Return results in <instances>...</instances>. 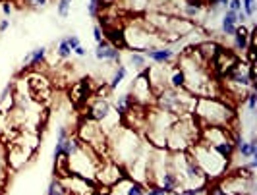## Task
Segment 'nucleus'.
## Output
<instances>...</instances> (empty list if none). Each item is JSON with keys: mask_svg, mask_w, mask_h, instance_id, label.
<instances>
[{"mask_svg": "<svg viewBox=\"0 0 257 195\" xmlns=\"http://www.w3.org/2000/svg\"><path fill=\"white\" fill-rule=\"evenodd\" d=\"M192 114L201 128L220 126L230 130L232 124H236V112L226 101H222V97H197Z\"/></svg>", "mask_w": 257, "mask_h": 195, "instance_id": "obj_1", "label": "nucleus"}, {"mask_svg": "<svg viewBox=\"0 0 257 195\" xmlns=\"http://www.w3.org/2000/svg\"><path fill=\"white\" fill-rule=\"evenodd\" d=\"M188 153L192 155L193 162L197 164V168L201 170V174L207 178V182H217L220 180L226 172H228V164L230 160H226L224 156H220L213 147L201 143L199 139L188 149Z\"/></svg>", "mask_w": 257, "mask_h": 195, "instance_id": "obj_2", "label": "nucleus"}, {"mask_svg": "<svg viewBox=\"0 0 257 195\" xmlns=\"http://www.w3.org/2000/svg\"><path fill=\"white\" fill-rule=\"evenodd\" d=\"M199 131H201V126L197 124V120L193 118V114L176 118L167 133V145H165V149H168L170 153L188 151L199 139Z\"/></svg>", "mask_w": 257, "mask_h": 195, "instance_id": "obj_3", "label": "nucleus"}, {"mask_svg": "<svg viewBox=\"0 0 257 195\" xmlns=\"http://www.w3.org/2000/svg\"><path fill=\"white\" fill-rule=\"evenodd\" d=\"M108 151H112V160L126 166L143 151L142 139L136 130L130 128H116L112 135H108Z\"/></svg>", "mask_w": 257, "mask_h": 195, "instance_id": "obj_4", "label": "nucleus"}, {"mask_svg": "<svg viewBox=\"0 0 257 195\" xmlns=\"http://www.w3.org/2000/svg\"><path fill=\"white\" fill-rule=\"evenodd\" d=\"M155 99H157L155 101L157 108H161L176 118L190 116L193 112L195 101H197V97H193L192 93H188L186 89H172V87H167L165 91L155 95Z\"/></svg>", "mask_w": 257, "mask_h": 195, "instance_id": "obj_5", "label": "nucleus"}, {"mask_svg": "<svg viewBox=\"0 0 257 195\" xmlns=\"http://www.w3.org/2000/svg\"><path fill=\"white\" fill-rule=\"evenodd\" d=\"M199 141L201 143L213 147L220 156H224L226 160H232L234 156V143H232V135L228 128H220V126H203L199 131Z\"/></svg>", "mask_w": 257, "mask_h": 195, "instance_id": "obj_6", "label": "nucleus"}, {"mask_svg": "<svg viewBox=\"0 0 257 195\" xmlns=\"http://www.w3.org/2000/svg\"><path fill=\"white\" fill-rule=\"evenodd\" d=\"M76 135L81 143L91 147L95 153H99L101 156H103V153L108 151V133L101 128V124L93 122L89 118H85V120L79 124Z\"/></svg>", "mask_w": 257, "mask_h": 195, "instance_id": "obj_7", "label": "nucleus"}, {"mask_svg": "<svg viewBox=\"0 0 257 195\" xmlns=\"http://www.w3.org/2000/svg\"><path fill=\"white\" fill-rule=\"evenodd\" d=\"M122 31H124V43L132 51L143 52L147 49H151V47H157L155 41L151 39L153 35L149 33V27L142 24V22H136L134 26L124 27Z\"/></svg>", "mask_w": 257, "mask_h": 195, "instance_id": "obj_8", "label": "nucleus"}, {"mask_svg": "<svg viewBox=\"0 0 257 195\" xmlns=\"http://www.w3.org/2000/svg\"><path fill=\"white\" fill-rule=\"evenodd\" d=\"M124 176H126V170H124L122 164L114 162L112 158H104L103 162H101V166H99V170H97V174H95V182L99 183V185H104V189H108L118 180H122Z\"/></svg>", "mask_w": 257, "mask_h": 195, "instance_id": "obj_9", "label": "nucleus"}, {"mask_svg": "<svg viewBox=\"0 0 257 195\" xmlns=\"http://www.w3.org/2000/svg\"><path fill=\"white\" fill-rule=\"evenodd\" d=\"M130 95L134 99L136 104H142V106H149L153 103L155 93L151 89V83H149V78H147V70H142L138 72V76L132 81V89H130Z\"/></svg>", "mask_w": 257, "mask_h": 195, "instance_id": "obj_10", "label": "nucleus"}, {"mask_svg": "<svg viewBox=\"0 0 257 195\" xmlns=\"http://www.w3.org/2000/svg\"><path fill=\"white\" fill-rule=\"evenodd\" d=\"M238 60H240V58H238L234 52L228 51V49H224V47H220L219 52H217V54L211 58V62H209V64L213 66L211 72L217 74V76H220V78H226V74L236 66Z\"/></svg>", "mask_w": 257, "mask_h": 195, "instance_id": "obj_11", "label": "nucleus"}, {"mask_svg": "<svg viewBox=\"0 0 257 195\" xmlns=\"http://www.w3.org/2000/svg\"><path fill=\"white\" fill-rule=\"evenodd\" d=\"M33 149H35V145L18 143V141H14V143L10 145L8 156H6L8 166H12L14 170H20L24 164H26L27 160L31 158V155H33Z\"/></svg>", "mask_w": 257, "mask_h": 195, "instance_id": "obj_12", "label": "nucleus"}, {"mask_svg": "<svg viewBox=\"0 0 257 195\" xmlns=\"http://www.w3.org/2000/svg\"><path fill=\"white\" fill-rule=\"evenodd\" d=\"M145 191H147V185L136 182L128 176H124L112 187H108V195H145Z\"/></svg>", "mask_w": 257, "mask_h": 195, "instance_id": "obj_13", "label": "nucleus"}, {"mask_svg": "<svg viewBox=\"0 0 257 195\" xmlns=\"http://www.w3.org/2000/svg\"><path fill=\"white\" fill-rule=\"evenodd\" d=\"M147 70V78H149V83H151V89H153L155 95H159L161 91H165L168 87V72L161 66H149L145 68Z\"/></svg>", "mask_w": 257, "mask_h": 195, "instance_id": "obj_14", "label": "nucleus"}, {"mask_svg": "<svg viewBox=\"0 0 257 195\" xmlns=\"http://www.w3.org/2000/svg\"><path fill=\"white\" fill-rule=\"evenodd\" d=\"M145 54V58L147 60H153L157 66H165V64H170L172 60H174V56H176V52L172 47H151V49H147V51H143Z\"/></svg>", "mask_w": 257, "mask_h": 195, "instance_id": "obj_15", "label": "nucleus"}, {"mask_svg": "<svg viewBox=\"0 0 257 195\" xmlns=\"http://www.w3.org/2000/svg\"><path fill=\"white\" fill-rule=\"evenodd\" d=\"M95 58L101 60V62H114V64H120L122 52H120V49H116V47H112L110 43H106V41L103 39L101 43H97V47H95Z\"/></svg>", "mask_w": 257, "mask_h": 195, "instance_id": "obj_16", "label": "nucleus"}, {"mask_svg": "<svg viewBox=\"0 0 257 195\" xmlns=\"http://www.w3.org/2000/svg\"><path fill=\"white\" fill-rule=\"evenodd\" d=\"M232 47L236 52H242L244 54L249 47V29L245 26H238V29L234 31L232 35Z\"/></svg>", "mask_w": 257, "mask_h": 195, "instance_id": "obj_17", "label": "nucleus"}, {"mask_svg": "<svg viewBox=\"0 0 257 195\" xmlns=\"http://www.w3.org/2000/svg\"><path fill=\"white\" fill-rule=\"evenodd\" d=\"M47 60V47H35L31 52H27L26 58L22 60L24 68H37Z\"/></svg>", "mask_w": 257, "mask_h": 195, "instance_id": "obj_18", "label": "nucleus"}, {"mask_svg": "<svg viewBox=\"0 0 257 195\" xmlns=\"http://www.w3.org/2000/svg\"><path fill=\"white\" fill-rule=\"evenodd\" d=\"M103 39L106 43H110L112 47H116V49H120V51L126 47V43H124V31L118 29V27H104Z\"/></svg>", "mask_w": 257, "mask_h": 195, "instance_id": "obj_19", "label": "nucleus"}, {"mask_svg": "<svg viewBox=\"0 0 257 195\" xmlns=\"http://www.w3.org/2000/svg\"><path fill=\"white\" fill-rule=\"evenodd\" d=\"M234 151L242 156V158H255L257 156V139L255 137H251L249 141H245L244 137H242V139L236 143Z\"/></svg>", "mask_w": 257, "mask_h": 195, "instance_id": "obj_20", "label": "nucleus"}, {"mask_svg": "<svg viewBox=\"0 0 257 195\" xmlns=\"http://www.w3.org/2000/svg\"><path fill=\"white\" fill-rule=\"evenodd\" d=\"M70 95H72V99H74V103L76 104L87 103V101H89V83H87V81H79V83H76V85L72 87Z\"/></svg>", "mask_w": 257, "mask_h": 195, "instance_id": "obj_21", "label": "nucleus"}, {"mask_svg": "<svg viewBox=\"0 0 257 195\" xmlns=\"http://www.w3.org/2000/svg\"><path fill=\"white\" fill-rule=\"evenodd\" d=\"M220 29H222V33H224V35L232 37V35H234V31L238 29V20H236V14L230 12V10H224V14H222V20H220Z\"/></svg>", "mask_w": 257, "mask_h": 195, "instance_id": "obj_22", "label": "nucleus"}, {"mask_svg": "<svg viewBox=\"0 0 257 195\" xmlns=\"http://www.w3.org/2000/svg\"><path fill=\"white\" fill-rule=\"evenodd\" d=\"M132 106H134V99H132V95H130V93L120 95V97L114 101V110L118 112V116H120V118L124 116L130 108H132Z\"/></svg>", "mask_w": 257, "mask_h": 195, "instance_id": "obj_23", "label": "nucleus"}, {"mask_svg": "<svg viewBox=\"0 0 257 195\" xmlns=\"http://www.w3.org/2000/svg\"><path fill=\"white\" fill-rule=\"evenodd\" d=\"M126 76H128V66H126V64H118V68H116L114 74H112V79L108 81V89H110V91L118 89V87L122 85V81L126 79Z\"/></svg>", "mask_w": 257, "mask_h": 195, "instance_id": "obj_24", "label": "nucleus"}, {"mask_svg": "<svg viewBox=\"0 0 257 195\" xmlns=\"http://www.w3.org/2000/svg\"><path fill=\"white\" fill-rule=\"evenodd\" d=\"M168 87L172 89H184V72L178 64L172 68V72L168 74Z\"/></svg>", "mask_w": 257, "mask_h": 195, "instance_id": "obj_25", "label": "nucleus"}, {"mask_svg": "<svg viewBox=\"0 0 257 195\" xmlns=\"http://www.w3.org/2000/svg\"><path fill=\"white\" fill-rule=\"evenodd\" d=\"M128 64L134 68V70H138V72H142L147 68V58H145V54L143 52H138V51H132L128 56Z\"/></svg>", "mask_w": 257, "mask_h": 195, "instance_id": "obj_26", "label": "nucleus"}, {"mask_svg": "<svg viewBox=\"0 0 257 195\" xmlns=\"http://www.w3.org/2000/svg\"><path fill=\"white\" fill-rule=\"evenodd\" d=\"M47 195H70L68 193V187L64 185L62 182V178H58V176H54L49 183V189H47Z\"/></svg>", "mask_w": 257, "mask_h": 195, "instance_id": "obj_27", "label": "nucleus"}, {"mask_svg": "<svg viewBox=\"0 0 257 195\" xmlns=\"http://www.w3.org/2000/svg\"><path fill=\"white\" fill-rule=\"evenodd\" d=\"M122 4H124V8H128L132 12H140V10L149 8L151 0H122Z\"/></svg>", "mask_w": 257, "mask_h": 195, "instance_id": "obj_28", "label": "nucleus"}, {"mask_svg": "<svg viewBox=\"0 0 257 195\" xmlns=\"http://www.w3.org/2000/svg\"><path fill=\"white\" fill-rule=\"evenodd\" d=\"M74 52H72V49L68 47V43L64 41V37L58 41V45H56V56L60 58V60H68L70 56H72Z\"/></svg>", "mask_w": 257, "mask_h": 195, "instance_id": "obj_29", "label": "nucleus"}, {"mask_svg": "<svg viewBox=\"0 0 257 195\" xmlns=\"http://www.w3.org/2000/svg\"><path fill=\"white\" fill-rule=\"evenodd\" d=\"M70 10H72V0H58L56 2V14H58V18L66 20L70 16Z\"/></svg>", "mask_w": 257, "mask_h": 195, "instance_id": "obj_30", "label": "nucleus"}, {"mask_svg": "<svg viewBox=\"0 0 257 195\" xmlns=\"http://www.w3.org/2000/svg\"><path fill=\"white\" fill-rule=\"evenodd\" d=\"M242 12L247 16V20H251L255 16V0H242Z\"/></svg>", "mask_w": 257, "mask_h": 195, "instance_id": "obj_31", "label": "nucleus"}, {"mask_svg": "<svg viewBox=\"0 0 257 195\" xmlns=\"http://www.w3.org/2000/svg\"><path fill=\"white\" fill-rule=\"evenodd\" d=\"M199 12H201V6L195 4V2H188V4L184 6V14H186L188 18H197Z\"/></svg>", "mask_w": 257, "mask_h": 195, "instance_id": "obj_32", "label": "nucleus"}, {"mask_svg": "<svg viewBox=\"0 0 257 195\" xmlns=\"http://www.w3.org/2000/svg\"><path fill=\"white\" fill-rule=\"evenodd\" d=\"M101 6H103V0H89L87 2V14H89L91 18H97Z\"/></svg>", "mask_w": 257, "mask_h": 195, "instance_id": "obj_33", "label": "nucleus"}, {"mask_svg": "<svg viewBox=\"0 0 257 195\" xmlns=\"http://www.w3.org/2000/svg\"><path fill=\"white\" fill-rule=\"evenodd\" d=\"M245 106H247V110H249V112H253V110H255V106H257V93H255V89H251V91L245 95Z\"/></svg>", "mask_w": 257, "mask_h": 195, "instance_id": "obj_34", "label": "nucleus"}, {"mask_svg": "<svg viewBox=\"0 0 257 195\" xmlns=\"http://www.w3.org/2000/svg\"><path fill=\"white\" fill-rule=\"evenodd\" d=\"M64 41H66V43H68V47H70V49H72V52L76 51L77 47H79V45H81V41H79V37H77L76 33H72V35H66V37H64Z\"/></svg>", "mask_w": 257, "mask_h": 195, "instance_id": "obj_35", "label": "nucleus"}, {"mask_svg": "<svg viewBox=\"0 0 257 195\" xmlns=\"http://www.w3.org/2000/svg\"><path fill=\"white\" fill-rule=\"evenodd\" d=\"M145 195H168L161 185H157V183H149V187H147V191Z\"/></svg>", "mask_w": 257, "mask_h": 195, "instance_id": "obj_36", "label": "nucleus"}, {"mask_svg": "<svg viewBox=\"0 0 257 195\" xmlns=\"http://www.w3.org/2000/svg\"><path fill=\"white\" fill-rule=\"evenodd\" d=\"M2 14H4V18H10L14 14V4H12V0H4L2 4Z\"/></svg>", "mask_w": 257, "mask_h": 195, "instance_id": "obj_37", "label": "nucleus"}, {"mask_svg": "<svg viewBox=\"0 0 257 195\" xmlns=\"http://www.w3.org/2000/svg\"><path fill=\"white\" fill-rule=\"evenodd\" d=\"M226 10H230V12L238 14L242 10V0H228V6H226Z\"/></svg>", "mask_w": 257, "mask_h": 195, "instance_id": "obj_38", "label": "nucleus"}, {"mask_svg": "<svg viewBox=\"0 0 257 195\" xmlns=\"http://www.w3.org/2000/svg\"><path fill=\"white\" fill-rule=\"evenodd\" d=\"M93 41H95V45L103 41V27L101 26H93Z\"/></svg>", "mask_w": 257, "mask_h": 195, "instance_id": "obj_39", "label": "nucleus"}, {"mask_svg": "<svg viewBox=\"0 0 257 195\" xmlns=\"http://www.w3.org/2000/svg\"><path fill=\"white\" fill-rule=\"evenodd\" d=\"M8 27H10V20H8V18H2V20H0V33H4Z\"/></svg>", "mask_w": 257, "mask_h": 195, "instance_id": "obj_40", "label": "nucleus"}, {"mask_svg": "<svg viewBox=\"0 0 257 195\" xmlns=\"http://www.w3.org/2000/svg\"><path fill=\"white\" fill-rule=\"evenodd\" d=\"M74 54L79 56V58H83V56H87V51H85V47H83V45H79L76 51H74Z\"/></svg>", "mask_w": 257, "mask_h": 195, "instance_id": "obj_41", "label": "nucleus"}, {"mask_svg": "<svg viewBox=\"0 0 257 195\" xmlns=\"http://www.w3.org/2000/svg\"><path fill=\"white\" fill-rule=\"evenodd\" d=\"M4 156H2V153H0V178H4Z\"/></svg>", "mask_w": 257, "mask_h": 195, "instance_id": "obj_42", "label": "nucleus"}]
</instances>
